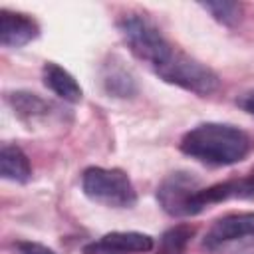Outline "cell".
<instances>
[{"instance_id":"3","label":"cell","mask_w":254,"mask_h":254,"mask_svg":"<svg viewBox=\"0 0 254 254\" xmlns=\"http://www.w3.org/2000/svg\"><path fill=\"white\" fill-rule=\"evenodd\" d=\"M153 71L165 83L177 85L185 91H190V93H196L202 97L218 91V87H220V77L212 67H208L206 64L198 62L196 58H192L177 48Z\"/></svg>"},{"instance_id":"17","label":"cell","mask_w":254,"mask_h":254,"mask_svg":"<svg viewBox=\"0 0 254 254\" xmlns=\"http://www.w3.org/2000/svg\"><path fill=\"white\" fill-rule=\"evenodd\" d=\"M236 105H238L242 111L254 115V89H248V91L240 93V95L236 97Z\"/></svg>"},{"instance_id":"4","label":"cell","mask_w":254,"mask_h":254,"mask_svg":"<svg viewBox=\"0 0 254 254\" xmlns=\"http://www.w3.org/2000/svg\"><path fill=\"white\" fill-rule=\"evenodd\" d=\"M81 190L89 200L107 208H133L137 202L135 187L121 169L87 167L81 175Z\"/></svg>"},{"instance_id":"2","label":"cell","mask_w":254,"mask_h":254,"mask_svg":"<svg viewBox=\"0 0 254 254\" xmlns=\"http://www.w3.org/2000/svg\"><path fill=\"white\" fill-rule=\"evenodd\" d=\"M117 30L131 54L137 60L147 62L151 69L163 64L175 50V46L163 36V32L143 14H123L117 20Z\"/></svg>"},{"instance_id":"11","label":"cell","mask_w":254,"mask_h":254,"mask_svg":"<svg viewBox=\"0 0 254 254\" xmlns=\"http://www.w3.org/2000/svg\"><path fill=\"white\" fill-rule=\"evenodd\" d=\"M42 77H44V85L56 93L60 99L67 101V103H79L83 97V89L77 83V79L60 64L54 62H46L42 67Z\"/></svg>"},{"instance_id":"5","label":"cell","mask_w":254,"mask_h":254,"mask_svg":"<svg viewBox=\"0 0 254 254\" xmlns=\"http://www.w3.org/2000/svg\"><path fill=\"white\" fill-rule=\"evenodd\" d=\"M254 246V212H230L216 218L202 236L208 252H236Z\"/></svg>"},{"instance_id":"8","label":"cell","mask_w":254,"mask_h":254,"mask_svg":"<svg viewBox=\"0 0 254 254\" xmlns=\"http://www.w3.org/2000/svg\"><path fill=\"white\" fill-rule=\"evenodd\" d=\"M40 36V24L22 12L0 10V44L4 48H22Z\"/></svg>"},{"instance_id":"6","label":"cell","mask_w":254,"mask_h":254,"mask_svg":"<svg viewBox=\"0 0 254 254\" xmlns=\"http://www.w3.org/2000/svg\"><path fill=\"white\" fill-rule=\"evenodd\" d=\"M200 189V181L192 173L177 171L161 181L157 189V202L169 216H194V198Z\"/></svg>"},{"instance_id":"14","label":"cell","mask_w":254,"mask_h":254,"mask_svg":"<svg viewBox=\"0 0 254 254\" xmlns=\"http://www.w3.org/2000/svg\"><path fill=\"white\" fill-rule=\"evenodd\" d=\"M200 8L206 10L218 24L222 26H236L242 18V4L238 2H226V0H218V2H200Z\"/></svg>"},{"instance_id":"15","label":"cell","mask_w":254,"mask_h":254,"mask_svg":"<svg viewBox=\"0 0 254 254\" xmlns=\"http://www.w3.org/2000/svg\"><path fill=\"white\" fill-rule=\"evenodd\" d=\"M194 228L189 224H177L161 236V254H185L189 240L192 238Z\"/></svg>"},{"instance_id":"10","label":"cell","mask_w":254,"mask_h":254,"mask_svg":"<svg viewBox=\"0 0 254 254\" xmlns=\"http://www.w3.org/2000/svg\"><path fill=\"white\" fill-rule=\"evenodd\" d=\"M6 103L10 105L14 115L26 125L46 121L52 115V103L32 91H24V89L10 91L6 93Z\"/></svg>"},{"instance_id":"18","label":"cell","mask_w":254,"mask_h":254,"mask_svg":"<svg viewBox=\"0 0 254 254\" xmlns=\"http://www.w3.org/2000/svg\"><path fill=\"white\" fill-rule=\"evenodd\" d=\"M252 179H254V175H252Z\"/></svg>"},{"instance_id":"13","label":"cell","mask_w":254,"mask_h":254,"mask_svg":"<svg viewBox=\"0 0 254 254\" xmlns=\"http://www.w3.org/2000/svg\"><path fill=\"white\" fill-rule=\"evenodd\" d=\"M0 177L18 185H24L32 179L30 159L18 145L4 143L0 147Z\"/></svg>"},{"instance_id":"7","label":"cell","mask_w":254,"mask_h":254,"mask_svg":"<svg viewBox=\"0 0 254 254\" xmlns=\"http://www.w3.org/2000/svg\"><path fill=\"white\" fill-rule=\"evenodd\" d=\"M155 240L149 234L135 230H115L103 234L99 240L83 248L85 254H131V252H151Z\"/></svg>"},{"instance_id":"12","label":"cell","mask_w":254,"mask_h":254,"mask_svg":"<svg viewBox=\"0 0 254 254\" xmlns=\"http://www.w3.org/2000/svg\"><path fill=\"white\" fill-rule=\"evenodd\" d=\"M101 83H103V87H105V91L109 95L119 97V99H131L139 91L133 73L117 58H111L107 64H103Z\"/></svg>"},{"instance_id":"1","label":"cell","mask_w":254,"mask_h":254,"mask_svg":"<svg viewBox=\"0 0 254 254\" xmlns=\"http://www.w3.org/2000/svg\"><path fill=\"white\" fill-rule=\"evenodd\" d=\"M181 151L210 167H228L244 161L252 149V139L240 127L228 123H200L189 129L181 143Z\"/></svg>"},{"instance_id":"9","label":"cell","mask_w":254,"mask_h":254,"mask_svg":"<svg viewBox=\"0 0 254 254\" xmlns=\"http://www.w3.org/2000/svg\"><path fill=\"white\" fill-rule=\"evenodd\" d=\"M232 198H254V179H230L224 183L202 187L194 198V214H200L204 208Z\"/></svg>"},{"instance_id":"16","label":"cell","mask_w":254,"mask_h":254,"mask_svg":"<svg viewBox=\"0 0 254 254\" xmlns=\"http://www.w3.org/2000/svg\"><path fill=\"white\" fill-rule=\"evenodd\" d=\"M14 250L18 254H58L56 250L40 244V242H32V240H20L14 244Z\"/></svg>"}]
</instances>
